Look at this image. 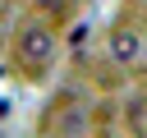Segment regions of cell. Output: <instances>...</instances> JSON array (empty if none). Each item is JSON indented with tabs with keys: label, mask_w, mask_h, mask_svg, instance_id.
I'll use <instances>...</instances> for the list:
<instances>
[{
	"label": "cell",
	"mask_w": 147,
	"mask_h": 138,
	"mask_svg": "<svg viewBox=\"0 0 147 138\" xmlns=\"http://www.w3.org/2000/svg\"><path fill=\"white\" fill-rule=\"evenodd\" d=\"M51 55H55V32L41 28V23H28L18 32V60L32 64V69H41V64H51Z\"/></svg>",
	"instance_id": "cell-1"
},
{
	"label": "cell",
	"mask_w": 147,
	"mask_h": 138,
	"mask_svg": "<svg viewBox=\"0 0 147 138\" xmlns=\"http://www.w3.org/2000/svg\"><path fill=\"white\" fill-rule=\"evenodd\" d=\"M110 55H115L119 64H138V55H142V37H138L133 28H115V32H110Z\"/></svg>",
	"instance_id": "cell-2"
}]
</instances>
